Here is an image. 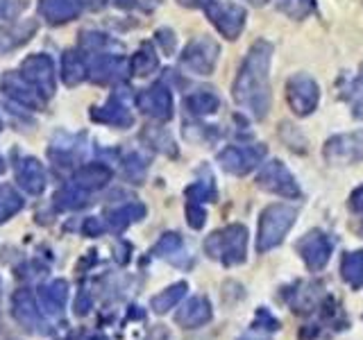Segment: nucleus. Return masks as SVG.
<instances>
[{
	"label": "nucleus",
	"instance_id": "2",
	"mask_svg": "<svg viewBox=\"0 0 363 340\" xmlns=\"http://www.w3.org/2000/svg\"><path fill=\"white\" fill-rule=\"evenodd\" d=\"M204 14H207L209 23L218 30L225 39H238L245 28V9L236 3H225V0H209L204 5Z\"/></svg>",
	"mask_w": 363,
	"mask_h": 340
},
{
	"label": "nucleus",
	"instance_id": "18",
	"mask_svg": "<svg viewBox=\"0 0 363 340\" xmlns=\"http://www.w3.org/2000/svg\"><path fill=\"white\" fill-rule=\"evenodd\" d=\"M111 179V170L105 164H86L82 168L75 170L73 181L75 186L84 188V191H98Z\"/></svg>",
	"mask_w": 363,
	"mask_h": 340
},
{
	"label": "nucleus",
	"instance_id": "5",
	"mask_svg": "<svg viewBox=\"0 0 363 340\" xmlns=\"http://www.w3.org/2000/svg\"><path fill=\"white\" fill-rule=\"evenodd\" d=\"M286 100L295 116H309L315 111L318 100H320V89L315 79L306 73H295L286 82Z\"/></svg>",
	"mask_w": 363,
	"mask_h": 340
},
{
	"label": "nucleus",
	"instance_id": "40",
	"mask_svg": "<svg viewBox=\"0 0 363 340\" xmlns=\"http://www.w3.org/2000/svg\"><path fill=\"white\" fill-rule=\"evenodd\" d=\"M105 3H107V0H79V5H84V7L91 9V11L102 9V7H105Z\"/></svg>",
	"mask_w": 363,
	"mask_h": 340
},
{
	"label": "nucleus",
	"instance_id": "26",
	"mask_svg": "<svg viewBox=\"0 0 363 340\" xmlns=\"http://www.w3.org/2000/svg\"><path fill=\"white\" fill-rule=\"evenodd\" d=\"M207 317H209L207 302H204V300H193V302H189L184 309H182L175 315V320L182 327H198V324H202L204 320H207Z\"/></svg>",
	"mask_w": 363,
	"mask_h": 340
},
{
	"label": "nucleus",
	"instance_id": "43",
	"mask_svg": "<svg viewBox=\"0 0 363 340\" xmlns=\"http://www.w3.org/2000/svg\"><path fill=\"white\" fill-rule=\"evenodd\" d=\"M182 7H204L209 0H177Z\"/></svg>",
	"mask_w": 363,
	"mask_h": 340
},
{
	"label": "nucleus",
	"instance_id": "28",
	"mask_svg": "<svg viewBox=\"0 0 363 340\" xmlns=\"http://www.w3.org/2000/svg\"><path fill=\"white\" fill-rule=\"evenodd\" d=\"M21 209H23V198L18 193L7 184L0 186V222H7Z\"/></svg>",
	"mask_w": 363,
	"mask_h": 340
},
{
	"label": "nucleus",
	"instance_id": "10",
	"mask_svg": "<svg viewBox=\"0 0 363 340\" xmlns=\"http://www.w3.org/2000/svg\"><path fill=\"white\" fill-rule=\"evenodd\" d=\"M329 164H354L363 159V130L332 136L323 150Z\"/></svg>",
	"mask_w": 363,
	"mask_h": 340
},
{
	"label": "nucleus",
	"instance_id": "9",
	"mask_svg": "<svg viewBox=\"0 0 363 340\" xmlns=\"http://www.w3.org/2000/svg\"><path fill=\"white\" fill-rule=\"evenodd\" d=\"M136 107L145 116H150L159 123H166L173 118V94H170V89L166 84L155 82L152 86L143 89L136 96Z\"/></svg>",
	"mask_w": 363,
	"mask_h": 340
},
{
	"label": "nucleus",
	"instance_id": "44",
	"mask_svg": "<svg viewBox=\"0 0 363 340\" xmlns=\"http://www.w3.org/2000/svg\"><path fill=\"white\" fill-rule=\"evenodd\" d=\"M352 200H354V207L357 209H363V188H359L354 196H352Z\"/></svg>",
	"mask_w": 363,
	"mask_h": 340
},
{
	"label": "nucleus",
	"instance_id": "33",
	"mask_svg": "<svg viewBox=\"0 0 363 340\" xmlns=\"http://www.w3.org/2000/svg\"><path fill=\"white\" fill-rule=\"evenodd\" d=\"M350 102H352V107H354V113L357 116H363V64L359 68V75L352 79V84H350V91H347V96H345Z\"/></svg>",
	"mask_w": 363,
	"mask_h": 340
},
{
	"label": "nucleus",
	"instance_id": "36",
	"mask_svg": "<svg viewBox=\"0 0 363 340\" xmlns=\"http://www.w3.org/2000/svg\"><path fill=\"white\" fill-rule=\"evenodd\" d=\"M84 50H102L105 45H113L111 39H107L105 34L100 32H82V39H79Z\"/></svg>",
	"mask_w": 363,
	"mask_h": 340
},
{
	"label": "nucleus",
	"instance_id": "7",
	"mask_svg": "<svg viewBox=\"0 0 363 340\" xmlns=\"http://www.w3.org/2000/svg\"><path fill=\"white\" fill-rule=\"evenodd\" d=\"M295 220V211L284 204H275L268 207L261 215V227H259V249H268L272 245H277L284 234L289 232V227Z\"/></svg>",
	"mask_w": 363,
	"mask_h": 340
},
{
	"label": "nucleus",
	"instance_id": "45",
	"mask_svg": "<svg viewBox=\"0 0 363 340\" xmlns=\"http://www.w3.org/2000/svg\"><path fill=\"white\" fill-rule=\"evenodd\" d=\"M247 3H252V5H264V3H268V0H247Z\"/></svg>",
	"mask_w": 363,
	"mask_h": 340
},
{
	"label": "nucleus",
	"instance_id": "17",
	"mask_svg": "<svg viewBox=\"0 0 363 340\" xmlns=\"http://www.w3.org/2000/svg\"><path fill=\"white\" fill-rule=\"evenodd\" d=\"M34 32H37V21L14 23L11 28L0 30V55L21 48L23 43H28L34 37Z\"/></svg>",
	"mask_w": 363,
	"mask_h": 340
},
{
	"label": "nucleus",
	"instance_id": "37",
	"mask_svg": "<svg viewBox=\"0 0 363 340\" xmlns=\"http://www.w3.org/2000/svg\"><path fill=\"white\" fill-rule=\"evenodd\" d=\"M186 215H189V225L193 227V230H200V227L204 225V218H207V211H204L198 202H189Z\"/></svg>",
	"mask_w": 363,
	"mask_h": 340
},
{
	"label": "nucleus",
	"instance_id": "13",
	"mask_svg": "<svg viewBox=\"0 0 363 340\" xmlns=\"http://www.w3.org/2000/svg\"><path fill=\"white\" fill-rule=\"evenodd\" d=\"M125 75V62L123 57L118 55H111V52H102L98 55L94 62H91L89 71H86V77L91 79L94 84H100V86H107V84H113L123 79Z\"/></svg>",
	"mask_w": 363,
	"mask_h": 340
},
{
	"label": "nucleus",
	"instance_id": "14",
	"mask_svg": "<svg viewBox=\"0 0 363 340\" xmlns=\"http://www.w3.org/2000/svg\"><path fill=\"white\" fill-rule=\"evenodd\" d=\"M3 91L11 100H16L18 105L28 109L41 111L45 107V98L30 82H26V79L21 77V73H7L3 77Z\"/></svg>",
	"mask_w": 363,
	"mask_h": 340
},
{
	"label": "nucleus",
	"instance_id": "34",
	"mask_svg": "<svg viewBox=\"0 0 363 340\" xmlns=\"http://www.w3.org/2000/svg\"><path fill=\"white\" fill-rule=\"evenodd\" d=\"M182 247V238L179 234H164L162 238L157 241V245L152 247V256H168V254H175L177 249Z\"/></svg>",
	"mask_w": 363,
	"mask_h": 340
},
{
	"label": "nucleus",
	"instance_id": "25",
	"mask_svg": "<svg viewBox=\"0 0 363 340\" xmlns=\"http://www.w3.org/2000/svg\"><path fill=\"white\" fill-rule=\"evenodd\" d=\"M66 298H68V283L64 279H55L41 290L43 306H45V311H50V313H60L66 304Z\"/></svg>",
	"mask_w": 363,
	"mask_h": 340
},
{
	"label": "nucleus",
	"instance_id": "24",
	"mask_svg": "<svg viewBox=\"0 0 363 340\" xmlns=\"http://www.w3.org/2000/svg\"><path fill=\"white\" fill-rule=\"evenodd\" d=\"M86 202H89V198H86L84 188H79L75 184L62 186L55 193V207L62 211H77V209L86 207Z\"/></svg>",
	"mask_w": 363,
	"mask_h": 340
},
{
	"label": "nucleus",
	"instance_id": "19",
	"mask_svg": "<svg viewBox=\"0 0 363 340\" xmlns=\"http://www.w3.org/2000/svg\"><path fill=\"white\" fill-rule=\"evenodd\" d=\"M184 107L193 116H211V113L218 111L220 98L216 96L211 89H200L184 98Z\"/></svg>",
	"mask_w": 363,
	"mask_h": 340
},
{
	"label": "nucleus",
	"instance_id": "29",
	"mask_svg": "<svg viewBox=\"0 0 363 340\" xmlns=\"http://www.w3.org/2000/svg\"><path fill=\"white\" fill-rule=\"evenodd\" d=\"M145 173H147V162L139 152H132L123 159V177L132 181V184H141L145 179Z\"/></svg>",
	"mask_w": 363,
	"mask_h": 340
},
{
	"label": "nucleus",
	"instance_id": "35",
	"mask_svg": "<svg viewBox=\"0 0 363 340\" xmlns=\"http://www.w3.org/2000/svg\"><path fill=\"white\" fill-rule=\"evenodd\" d=\"M28 3L30 0H0V23L14 21L28 7Z\"/></svg>",
	"mask_w": 363,
	"mask_h": 340
},
{
	"label": "nucleus",
	"instance_id": "12",
	"mask_svg": "<svg viewBox=\"0 0 363 340\" xmlns=\"http://www.w3.org/2000/svg\"><path fill=\"white\" fill-rule=\"evenodd\" d=\"M259 186L266 188V191H272L277 193V196H284V198H295L300 196L298 191V184H295L293 175L286 170L281 162H270L264 170H261L259 175Z\"/></svg>",
	"mask_w": 363,
	"mask_h": 340
},
{
	"label": "nucleus",
	"instance_id": "27",
	"mask_svg": "<svg viewBox=\"0 0 363 340\" xmlns=\"http://www.w3.org/2000/svg\"><path fill=\"white\" fill-rule=\"evenodd\" d=\"M143 141L145 143H150L155 150L159 152H164L168 157H177V147L173 143V139H170V134L164 130V128H145L143 130Z\"/></svg>",
	"mask_w": 363,
	"mask_h": 340
},
{
	"label": "nucleus",
	"instance_id": "30",
	"mask_svg": "<svg viewBox=\"0 0 363 340\" xmlns=\"http://www.w3.org/2000/svg\"><path fill=\"white\" fill-rule=\"evenodd\" d=\"M279 7L286 16L302 21L309 18L315 11V0H279Z\"/></svg>",
	"mask_w": 363,
	"mask_h": 340
},
{
	"label": "nucleus",
	"instance_id": "41",
	"mask_svg": "<svg viewBox=\"0 0 363 340\" xmlns=\"http://www.w3.org/2000/svg\"><path fill=\"white\" fill-rule=\"evenodd\" d=\"M145 340H170V336H168V332H166L164 327H157L155 332H152L150 336H147Z\"/></svg>",
	"mask_w": 363,
	"mask_h": 340
},
{
	"label": "nucleus",
	"instance_id": "1",
	"mask_svg": "<svg viewBox=\"0 0 363 340\" xmlns=\"http://www.w3.org/2000/svg\"><path fill=\"white\" fill-rule=\"evenodd\" d=\"M270 62L272 43L259 39L245 55L232 86V96L238 107H243L255 120H261L270 111Z\"/></svg>",
	"mask_w": 363,
	"mask_h": 340
},
{
	"label": "nucleus",
	"instance_id": "6",
	"mask_svg": "<svg viewBox=\"0 0 363 340\" xmlns=\"http://www.w3.org/2000/svg\"><path fill=\"white\" fill-rule=\"evenodd\" d=\"M21 77L30 82L39 94L50 100L55 96V64L48 55H30L28 60H23L21 64Z\"/></svg>",
	"mask_w": 363,
	"mask_h": 340
},
{
	"label": "nucleus",
	"instance_id": "15",
	"mask_svg": "<svg viewBox=\"0 0 363 340\" xmlns=\"http://www.w3.org/2000/svg\"><path fill=\"white\" fill-rule=\"evenodd\" d=\"M16 179L30 196H39L45 188V170L43 164L34 157H23L16 164Z\"/></svg>",
	"mask_w": 363,
	"mask_h": 340
},
{
	"label": "nucleus",
	"instance_id": "42",
	"mask_svg": "<svg viewBox=\"0 0 363 340\" xmlns=\"http://www.w3.org/2000/svg\"><path fill=\"white\" fill-rule=\"evenodd\" d=\"M113 5H116L118 9H134L136 5H139V0H113Z\"/></svg>",
	"mask_w": 363,
	"mask_h": 340
},
{
	"label": "nucleus",
	"instance_id": "38",
	"mask_svg": "<svg viewBox=\"0 0 363 340\" xmlns=\"http://www.w3.org/2000/svg\"><path fill=\"white\" fill-rule=\"evenodd\" d=\"M155 37H157L159 45H162V50H164L166 55H170V52L175 50V43H177V39H175V34L170 32V30H166V28H164V30H157Z\"/></svg>",
	"mask_w": 363,
	"mask_h": 340
},
{
	"label": "nucleus",
	"instance_id": "22",
	"mask_svg": "<svg viewBox=\"0 0 363 340\" xmlns=\"http://www.w3.org/2000/svg\"><path fill=\"white\" fill-rule=\"evenodd\" d=\"M86 77V64L79 50H66L62 55V79L66 86H77Z\"/></svg>",
	"mask_w": 363,
	"mask_h": 340
},
{
	"label": "nucleus",
	"instance_id": "3",
	"mask_svg": "<svg viewBox=\"0 0 363 340\" xmlns=\"http://www.w3.org/2000/svg\"><path fill=\"white\" fill-rule=\"evenodd\" d=\"M245 241H247V232L243 225H232L223 232H216L209 236L207 241V252L216 259H223L225 264H236V261H243L245 256Z\"/></svg>",
	"mask_w": 363,
	"mask_h": 340
},
{
	"label": "nucleus",
	"instance_id": "47",
	"mask_svg": "<svg viewBox=\"0 0 363 340\" xmlns=\"http://www.w3.org/2000/svg\"><path fill=\"white\" fill-rule=\"evenodd\" d=\"M0 130H3V120H0Z\"/></svg>",
	"mask_w": 363,
	"mask_h": 340
},
{
	"label": "nucleus",
	"instance_id": "16",
	"mask_svg": "<svg viewBox=\"0 0 363 340\" xmlns=\"http://www.w3.org/2000/svg\"><path fill=\"white\" fill-rule=\"evenodd\" d=\"M39 14L48 26H64L79 16V0H39Z\"/></svg>",
	"mask_w": 363,
	"mask_h": 340
},
{
	"label": "nucleus",
	"instance_id": "4",
	"mask_svg": "<svg viewBox=\"0 0 363 340\" xmlns=\"http://www.w3.org/2000/svg\"><path fill=\"white\" fill-rule=\"evenodd\" d=\"M218 55L220 45L211 37H198L182 52V66L196 75H211L216 64H218Z\"/></svg>",
	"mask_w": 363,
	"mask_h": 340
},
{
	"label": "nucleus",
	"instance_id": "8",
	"mask_svg": "<svg viewBox=\"0 0 363 340\" xmlns=\"http://www.w3.org/2000/svg\"><path fill=\"white\" fill-rule=\"evenodd\" d=\"M266 157V145L252 143V145H230L218 154V164L234 175H245L255 166L261 164V159Z\"/></svg>",
	"mask_w": 363,
	"mask_h": 340
},
{
	"label": "nucleus",
	"instance_id": "32",
	"mask_svg": "<svg viewBox=\"0 0 363 340\" xmlns=\"http://www.w3.org/2000/svg\"><path fill=\"white\" fill-rule=\"evenodd\" d=\"M186 196L191 202H213L216 200V186H213V179H202V181H196V184H191L186 188Z\"/></svg>",
	"mask_w": 363,
	"mask_h": 340
},
{
	"label": "nucleus",
	"instance_id": "39",
	"mask_svg": "<svg viewBox=\"0 0 363 340\" xmlns=\"http://www.w3.org/2000/svg\"><path fill=\"white\" fill-rule=\"evenodd\" d=\"M102 230H105V227H102V222H100L98 218H86L84 225H82L84 236H100Z\"/></svg>",
	"mask_w": 363,
	"mask_h": 340
},
{
	"label": "nucleus",
	"instance_id": "31",
	"mask_svg": "<svg viewBox=\"0 0 363 340\" xmlns=\"http://www.w3.org/2000/svg\"><path fill=\"white\" fill-rule=\"evenodd\" d=\"M184 290H186V283H184V281H179V283H175V286L166 288L164 293H159L157 298L152 300L155 311H157V313H166L168 309H173L175 302L182 298V295H184Z\"/></svg>",
	"mask_w": 363,
	"mask_h": 340
},
{
	"label": "nucleus",
	"instance_id": "46",
	"mask_svg": "<svg viewBox=\"0 0 363 340\" xmlns=\"http://www.w3.org/2000/svg\"><path fill=\"white\" fill-rule=\"evenodd\" d=\"M3 170H5V162H3V157H0V175H3Z\"/></svg>",
	"mask_w": 363,
	"mask_h": 340
},
{
	"label": "nucleus",
	"instance_id": "23",
	"mask_svg": "<svg viewBox=\"0 0 363 340\" xmlns=\"http://www.w3.org/2000/svg\"><path fill=\"white\" fill-rule=\"evenodd\" d=\"M159 68V57L157 50L152 48V43H143L139 50L134 52L132 62H130V71L136 77H147L152 75Z\"/></svg>",
	"mask_w": 363,
	"mask_h": 340
},
{
	"label": "nucleus",
	"instance_id": "20",
	"mask_svg": "<svg viewBox=\"0 0 363 340\" xmlns=\"http://www.w3.org/2000/svg\"><path fill=\"white\" fill-rule=\"evenodd\" d=\"M143 218H145V204H141V202L123 204V207L107 213V222L111 225V230H116V232H121L125 227H130Z\"/></svg>",
	"mask_w": 363,
	"mask_h": 340
},
{
	"label": "nucleus",
	"instance_id": "11",
	"mask_svg": "<svg viewBox=\"0 0 363 340\" xmlns=\"http://www.w3.org/2000/svg\"><path fill=\"white\" fill-rule=\"evenodd\" d=\"M91 118L100 125H107V128H116V130H128L134 125V113L118 94H113L102 107L91 109Z\"/></svg>",
	"mask_w": 363,
	"mask_h": 340
},
{
	"label": "nucleus",
	"instance_id": "21",
	"mask_svg": "<svg viewBox=\"0 0 363 340\" xmlns=\"http://www.w3.org/2000/svg\"><path fill=\"white\" fill-rule=\"evenodd\" d=\"M11 306H14V317L26 329L39 327V311H37V306H34L30 290H18L14 298H11Z\"/></svg>",
	"mask_w": 363,
	"mask_h": 340
}]
</instances>
